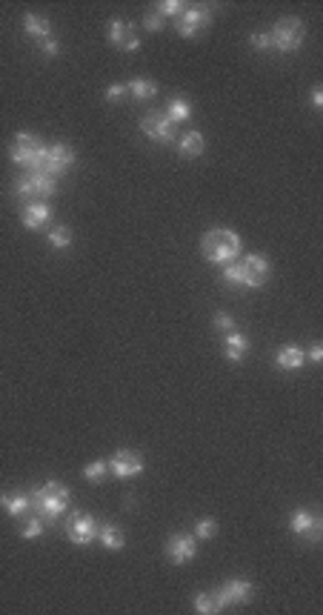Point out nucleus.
<instances>
[{"label":"nucleus","mask_w":323,"mask_h":615,"mask_svg":"<svg viewBox=\"0 0 323 615\" xmlns=\"http://www.w3.org/2000/svg\"><path fill=\"white\" fill-rule=\"evenodd\" d=\"M200 252L209 263L226 266L232 261H238V255H241V235L232 229H223V226L209 229L200 238Z\"/></svg>","instance_id":"f257e3e1"},{"label":"nucleus","mask_w":323,"mask_h":615,"mask_svg":"<svg viewBox=\"0 0 323 615\" xmlns=\"http://www.w3.org/2000/svg\"><path fill=\"white\" fill-rule=\"evenodd\" d=\"M32 509H35V515H40L43 521H57L61 515H66V509H69V486L66 484H61V481H49V484H43V486H38V489H32Z\"/></svg>","instance_id":"f03ea898"},{"label":"nucleus","mask_w":323,"mask_h":615,"mask_svg":"<svg viewBox=\"0 0 323 615\" xmlns=\"http://www.w3.org/2000/svg\"><path fill=\"white\" fill-rule=\"evenodd\" d=\"M46 143L38 138V135H29V132H17L15 138V146L9 149V158L15 166L26 169V172H43V161H46Z\"/></svg>","instance_id":"7ed1b4c3"},{"label":"nucleus","mask_w":323,"mask_h":615,"mask_svg":"<svg viewBox=\"0 0 323 615\" xmlns=\"http://www.w3.org/2000/svg\"><path fill=\"white\" fill-rule=\"evenodd\" d=\"M269 35H272V49L289 55V52H298V49L303 46V41H306V26H303L298 17H283V20L275 23V29H272Z\"/></svg>","instance_id":"20e7f679"},{"label":"nucleus","mask_w":323,"mask_h":615,"mask_svg":"<svg viewBox=\"0 0 323 615\" xmlns=\"http://www.w3.org/2000/svg\"><path fill=\"white\" fill-rule=\"evenodd\" d=\"M212 593L218 598V607L226 609L232 604H249V598L255 595V584L246 581V578H234V581H226L223 587H218Z\"/></svg>","instance_id":"39448f33"},{"label":"nucleus","mask_w":323,"mask_h":615,"mask_svg":"<svg viewBox=\"0 0 323 615\" xmlns=\"http://www.w3.org/2000/svg\"><path fill=\"white\" fill-rule=\"evenodd\" d=\"M209 23H212V9H206V6H186L174 17V29H178V35H183V38H195L200 29Z\"/></svg>","instance_id":"423d86ee"},{"label":"nucleus","mask_w":323,"mask_h":615,"mask_svg":"<svg viewBox=\"0 0 323 615\" xmlns=\"http://www.w3.org/2000/svg\"><path fill=\"white\" fill-rule=\"evenodd\" d=\"M98 521L89 515V512H75L72 518H69V524H66V533H69V541L72 544H77V547H86V544H92V541H98Z\"/></svg>","instance_id":"0eeeda50"},{"label":"nucleus","mask_w":323,"mask_h":615,"mask_svg":"<svg viewBox=\"0 0 323 615\" xmlns=\"http://www.w3.org/2000/svg\"><path fill=\"white\" fill-rule=\"evenodd\" d=\"M241 269H243V287L249 289H260L272 275V263L266 255H246L241 261Z\"/></svg>","instance_id":"6e6552de"},{"label":"nucleus","mask_w":323,"mask_h":615,"mask_svg":"<svg viewBox=\"0 0 323 615\" xmlns=\"http://www.w3.org/2000/svg\"><path fill=\"white\" fill-rule=\"evenodd\" d=\"M140 132L155 143H172L174 140V123L163 112H149L140 120Z\"/></svg>","instance_id":"1a4fd4ad"},{"label":"nucleus","mask_w":323,"mask_h":615,"mask_svg":"<svg viewBox=\"0 0 323 615\" xmlns=\"http://www.w3.org/2000/svg\"><path fill=\"white\" fill-rule=\"evenodd\" d=\"M289 527H292V533H295V535H303L312 544H317L320 535H323V521L312 509H295V512H292V518H289Z\"/></svg>","instance_id":"9d476101"},{"label":"nucleus","mask_w":323,"mask_h":615,"mask_svg":"<svg viewBox=\"0 0 323 615\" xmlns=\"http://www.w3.org/2000/svg\"><path fill=\"white\" fill-rule=\"evenodd\" d=\"M106 464H109V472H112L114 478H121V481L135 478V475H140V472H143V458H140L137 452H132V449H121V452H114V455H112V461H106Z\"/></svg>","instance_id":"9b49d317"},{"label":"nucleus","mask_w":323,"mask_h":615,"mask_svg":"<svg viewBox=\"0 0 323 615\" xmlns=\"http://www.w3.org/2000/svg\"><path fill=\"white\" fill-rule=\"evenodd\" d=\"M72 164H75V149H72V146H66V143H52V146L46 149L43 172H46V175H52V178H57V175H63V172H66Z\"/></svg>","instance_id":"f8f14e48"},{"label":"nucleus","mask_w":323,"mask_h":615,"mask_svg":"<svg viewBox=\"0 0 323 615\" xmlns=\"http://www.w3.org/2000/svg\"><path fill=\"white\" fill-rule=\"evenodd\" d=\"M166 556H169V561L172 564H189L195 556H197V538L195 535H183V533H178V535H172L169 541H166Z\"/></svg>","instance_id":"ddd939ff"},{"label":"nucleus","mask_w":323,"mask_h":615,"mask_svg":"<svg viewBox=\"0 0 323 615\" xmlns=\"http://www.w3.org/2000/svg\"><path fill=\"white\" fill-rule=\"evenodd\" d=\"M109 43L123 49V52H137L140 49V38L135 35V23L126 20H112L109 23Z\"/></svg>","instance_id":"4468645a"},{"label":"nucleus","mask_w":323,"mask_h":615,"mask_svg":"<svg viewBox=\"0 0 323 615\" xmlns=\"http://www.w3.org/2000/svg\"><path fill=\"white\" fill-rule=\"evenodd\" d=\"M49 218H52V206H49L46 201H32V203H26V209L20 212L23 226L32 229V232L43 229V226L49 224Z\"/></svg>","instance_id":"2eb2a0df"},{"label":"nucleus","mask_w":323,"mask_h":615,"mask_svg":"<svg viewBox=\"0 0 323 615\" xmlns=\"http://www.w3.org/2000/svg\"><path fill=\"white\" fill-rule=\"evenodd\" d=\"M223 352H226V358L232 361V363H241L243 358H246V352H249V338L243 335V332H226V338H223Z\"/></svg>","instance_id":"dca6fc26"},{"label":"nucleus","mask_w":323,"mask_h":615,"mask_svg":"<svg viewBox=\"0 0 323 615\" xmlns=\"http://www.w3.org/2000/svg\"><path fill=\"white\" fill-rule=\"evenodd\" d=\"M0 507L9 512V518H20L32 509V498H29L26 492H3V495H0Z\"/></svg>","instance_id":"f3484780"},{"label":"nucleus","mask_w":323,"mask_h":615,"mask_svg":"<svg viewBox=\"0 0 323 615\" xmlns=\"http://www.w3.org/2000/svg\"><path fill=\"white\" fill-rule=\"evenodd\" d=\"M23 29H26V35L32 38V41H38V43L52 41V23L43 20V17H38V15H26V17H23Z\"/></svg>","instance_id":"a211bd4d"},{"label":"nucleus","mask_w":323,"mask_h":615,"mask_svg":"<svg viewBox=\"0 0 323 615\" xmlns=\"http://www.w3.org/2000/svg\"><path fill=\"white\" fill-rule=\"evenodd\" d=\"M98 541H100V547H106V549H112V552L123 549V544H126L123 533L117 530L114 524H100V527H98Z\"/></svg>","instance_id":"6ab92c4d"},{"label":"nucleus","mask_w":323,"mask_h":615,"mask_svg":"<svg viewBox=\"0 0 323 615\" xmlns=\"http://www.w3.org/2000/svg\"><path fill=\"white\" fill-rule=\"evenodd\" d=\"M126 92H129L135 101H152V98L158 95V83L149 80V78H135V80H129Z\"/></svg>","instance_id":"aec40b11"},{"label":"nucleus","mask_w":323,"mask_h":615,"mask_svg":"<svg viewBox=\"0 0 323 615\" xmlns=\"http://www.w3.org/2000/svg\"><path fill=\"white\" fill-rule=\"evenodd\" d=\"M203 149H206V140H203L200 132H186L183 140H181V158H200Z\"/></svg>","instance_id":"412c9836"},{"label":"nucleus","mask_w":323,"mask_h":615,"mask_svg":"<svg viewBox=\"0 0 323 615\" xmlns=\"http://www.w3.org/2000/svg\"><path fill=\"white\" fill-rule=\"evenodd\" d=\"M26 178H29V183H32L35 195H54L57 192V178H52L46 172H29Z\"/></svg>","instance_id":"4be33fe9"},{"label":"nucleus","mask_w":323,"mask_h":615,"mask_svg":"<svg viewBox=\"0 0 323 615\" xmlns=\"http://www.w3.org/2000/svg\"><path fill=\"white\" fill-rule=\"evenodd\" d=\"M303 361H306V355H303L298 347H292V344L283 347V349H278V355H275V363L283 366V369H301Z\"/></svg>","instance_id":"5701e85b"},{"label":"nucleus","mask_w":323,"mask_h":615,"mask_svg":"<svg viewBox=\"0 0 323 615\" xmlns=\"http://www.w3.org/2000/svg\"><path fill=\"white\" fill-rule=\"evenodd\" d=\"M166 117H169L172 123H186V120L192 117V103H189L186 98H172V101L166 103Z\"/></svg>","instance_id":"b1692460"},{"label":"nucleus","mask_w":323,"mask_h":615,"mask_svg":"<svg viewBox=\"0 0 323 615\" xmlns=\"http://www.w3.org/2000/svg\"><path fill=\"white\" fill-rule=\"evenodd\" d=\"M46 240H49L52 249H69L72 246V229L69 226H54Z\"/></svg>","instance_id":"393cba45"},{"label":"nucleus","mask_w":323,"mask_h":615,"mask_svg":"<svg viewBox=\"0 0 323 615\" xmlns=\"http://www.w3.org/2000/svg\"><path fill=\"white\" fill-rule=\"evenodd\" d=\"M43 527H46V521H43L40 515H29L26 524H23V530H20V535H23L26 541H35V538L43 535Z\"/></svg>","instance_id":"a878e982"},{"label":"nucleus","mask_w":323,"mask_h":615,"mask_svg":"<svg viewBox=\"0 0 323 615\" xmlns=\"http://www.w3.org/2000/svg\"><path fill=\"white\" fill-rule=\"evenodd\" d=\"M195 612H200V615H209V612H220V607H218V598H215V593H197V595H195Z\"/></svg>","instance_id":"bb28decb"},{"label":"nucleus","mask_w":323,"mask_h":615,"mask_svg":"<svg viewBox=\"0 0 323 615\" xmlns=\"http://www.w3.org/2000/svg\"><path fill=\"white\" fill-rule=\"evenodd\" d=\"M106 472H109V464H106V461H92V464H86V467H83V478H86V481H92V484H100V481L106 478Z\"/></svg>","instance_id":"cd10ccee"},{"label":"nucleus","mask_w":323,"mask_h":615,"mask_svg":"<svg viewBox=\"0 0 323 615\" xmlns=\"http://www.w3.org/2000/svg\"><path fill=\"white\" fill-rule=\"evenodd\" d=\"M223 281L226 284H232V287H243V269H241V263H226L223 266Z\"/></svg>","instance_id":"c85d7f7f"},{"label":"nucleus","mask_w":323,"mask_h":615,"mask_svg":"<svg viewBox=\"0 0 323 615\" xmlns=\"http://www.w3.org/2000/svg\"><path fill=\"white\" fill-rule=\"evenodd\" d=\"M215 533H218V524L212 518H203V521H197V527H195V538H200V541H209V538H215Z\"/></svg>","instance_id":"c756f323"},{"label":"nucleus","mask_w":323,"mask_h":615,"mask_svg":"<svg viewBox=\"0 0 323 615\" xmlns=\"http://www.w3.org/2000/svg\"><path fill=\"white\" fill-rule=\"evenodd\" d=\"M186 6L181 3V0H163V3H158V15L160 17H178Z\"/></svg>","instance_id":"7c9ffc66"},{"label":"nucleus","mask_w":323,"mask_h":615,"mask_svg":"<svg viewBox=\"0 0 323 615\" xmlns=\"http://www.w3.org/2000/svg\"><path fill=\"white\" fill-rule=\"evenodd\" d=\"M249 43H252L255 49H260V52H269V49H272V35H269V32H255V35L249 38Z\"/></svg>","instance_id":"2f4dec72"},{"label":"nucleus","mask_w":323,"mask_h":615,"mask_svg":"<svg viewBox=\"0 0 323 615\" xmlns=\"http://www.w3.org/2000/svg\"><path fill=\"white\" fill-rule=\"evenodd\" d=\"M143 26H146V32H160V29H163V17H160L158 12H152V15L143 17Z\"/></svg>","instance_id":"473e14b6"},{"label":"nucleus","mask_w":323,"mask_h":615,"mask_svg":"<svg viewBox=\"0 0 323 615\" xmlns=\"http://www.w3.org/2000/svg\"><path fill=\"white\" fill-rule=\"evenodd\" d=\"M15 195H17V198H32V195H35V192H32V183H29L26 175L17 178V183H15Z\"/></svg>","instance_id":"72a5a7b5"},{"label":"nucleus","mask_w":323,"mask_h":615,"mask_svg":"<svg viewBox=\"0 0 323 615\" xmlns=\"http://www.w3.org/2000/svg\"><path fill=\"white\" fill-rule=\"evenodd\" d=\"M215 326L223 329V332H232V329H234V318L226 315V312H218V315H215Z\"/></svg>","instance_id":"f704fd0d"},{"label":"nucleus","mask_w":323,"mask_h":615,"mask_svg":"<svg viewBox=\"0 0 323 615\" xmlns=\"http://www.w3.org/2000/svg\"><path fill=\"white\" fill-rule=\"evenodd\" d=\"M123 95H126V86H121V83H114V86L106 89V101H121Z\"/></svg>","instance_id":"c9c22d12"},{"label":"nucleus","mask_w":323,"mask_h":615,"mask_svg":"<svg viewBox=\"0 0 323 615\" xmlns=\"http://www.w3.org/2000/svg\"><path fill=\"white\" fill-rule=\"evenodd\" d=\"M40 49H43V55L46 57H57L61 55V46H57V41L52 38V41H46V43H40Z\"/></svg>","instance_id":"e433bc0d"},{"label":"nucleus","mask_w":323,"mask_h":615,"mask_svg":"<svg viewBox=\"0 0 323 615\" xmlns=\"http://www.w3.org/2000/svg\"><path fill=\"white\" fill-rule=\"evenodd\" d=\"M309 361H312V363H320V361H323V347H320V344H315V347L309 349Z\"/></svg>","instance_id":"4c0bfd02"},{"label":"nucleus","mask_w":323,"mask_h":615,"mask_svg":"<svg viewBox=\"0 0 323 615\" xmlns=\"http://www.w3.org/2000/svg\"><path fill=\"white\" fill-rule=\"evenodd\" d=\"M312 106H315V109H323V92H320V89L312 92Z\"/></svg>","instance_id":"58836bf2"}]
</instances>
